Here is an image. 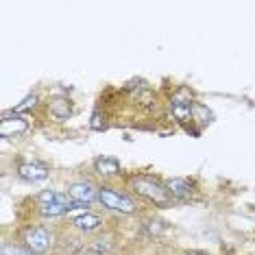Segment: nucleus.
Returning <instances> with one entry per match:
<instances>
[{"instance_id": "8", "label": "nucleus", "mask_w": 255, "mask_h": 255, "mask_svg": "<svg viewBox=\"0 0 255 255\" xmlns=\"http://www.w3.org/2000/svg\"><path fill=\"white\" fill-rule=\"evenodd\" d=\"M166 190L170 194L172 201H190L196 194V183L194 179L188 177H172V179H164Z\"/></svg>"}, {"instance_id": "10", "label": "nucleus", "mask_w": 255, "mask_h": 255, "mask_svg": "<svg viewBox=\"0 0 255 255\" xmlns=\"http://www.w3.org/2000/svg\"><path fill=\"white\" fill-rule=\"evenodd\" d=\"M46 109H48V114L53 116L55 120H68L72 116L74 112V105H72V101L68 96H61V94H57V96H50L48 98V103H46Z\"/></svg>"}, {"instance_id": "14", "label": "nucleus", "mask_w": 255, "mask_h": 255, "mask_svg": "<svg viewBox=\"0 0 255 255\" xmlns=\"http://www.w3.org/2000/svg\"><path fill=\"white\" fill-rule=\"evenodd\" d=\"M37 105H39V96L37 94H28V96H24L22 101L18 103V105L13 107V112L15 114H26V112H31V109H37Z\"/></svg>"}, {"instance_id": "2", "label": "nucleus", "mask_w": 255, "mask_h": 255, "mask_svg": "<svg viewBox=\"0 0 255 255\" xmlns=\"http://www.w3.org/2000/svg\"><path fill=\"white\" fill-rule=\"evenodd\" d=\"M98 203H101L103 210L120 214V216H135L140 212V203H137L135 196L120 188H114L109 183L98 185Z\"/></svg>"}, {"instance_id": "5", "label": "nucleus", "mask_w": 255, "mask_h": 255, "mask_svg": "<svg viewBox=\"0 0 255 255\" xmlns=\"http://www.w3.org/2000/svg\"><path fill=\"white\" fill-rule=\"evenodd\" d=\"M66 194L77 203V205L90 210V205L98 201V185H94L90 179H77L66 185Z\"/></svg>"}, {"instance_id": "3", "label": "nucleus", "mask_w": 255, "mask_h": 255, "mask_svg": "<svg viewBox=\"0 0 255 255\" xmlns=\"http://www.w3.org/2000/svg\"><path fill=\"white\" fill-rule=\"evenodd\" d=\"M20 242L33 255H46L55 247V236L46 225H26L20 231Z\"/></svg>"}, {"instance_id": "12", "label": "nucleus", "mask_w": 255, "mask_h": 255, "mask_svg": "<svg viewBox=\"0 0 255 255\" xmlns=\"http://www.w3.org/2000/svg\"><path fill=\"white\" fill-rule=\"evenodd\" d=\"M72 199L66 192H57V190H42L35 196L37 205H50V203H70Z\"/></svg>"}, {"instance_id": "7", "label": "nucleus", "mask_w": 255, "mask_h": 255, "mask_svg": "<svg viewBox=\"0 0 255 255\" xmlns=\"http://www.w3.org/2000/svg\"><path fill=\"white\" fill-rule=\"evenodd\" d=\"M15 172H18L20 179H24V181H31V183L46 181V179L50 177L48 164H44V161H37V159L18 161V166H15Z\"/></svg>"}, {"instance_id": "17", "label": "nucleus", "mask_w": 255, "mask_h": 255, "mask_svg": "<svg viewBox=\"0 0 255 255\" xmlns=\"http://www.w3.org/2000/svg\"><path fill=\"white\" fill-rule=\"evenodd\" d=\"M79 255H96V253H92V251H88V249H85V251H81Z\"/></svg>"}, {"instance_id": "13", "label": "nucleus", "mask_w": 255, "mask_h": 255, "mask_svg": "<svg viewBox=\"0 0 255 255\" xmlns=\"http://www.w3.org/2000/svg\"><path fill=\"white\" fill-rule=\"evenodd\" d=\"M0 255H33L28 249L22 245V242H9L4 240L2 247H0Z\"/></svg>"}, {"instance_id": "1", "label": "nucleus", "mask_w": 255, "mask_h": 255, "mask_svg": "<svg viewBox=\"0 0 255 255\" xmlns=\"http://www.w3.org/2000/svg\"><path fill=\"white\" fill-rule=\"evenodd\" d=\"M127 188L133 196L150 203L155 207H168L172 205V199L166 190L164 179L155 177V175H146V172H133L127 177Z\"/></svg>"}, {"instance_id": "11", "label": "nucleus", "mask_w": 255, "mask_h": 255, "mask_svg": "<svg viewBox=\"0 0 255 255\" xmlns=\"http://www.w3.org/2000/svg\"><path fill=\"white\" fill-rule=\"evenodd\" d=\"M142 229L146 231L150 238H159V236H164L168 231V223L166 220H161L159 216H148V218H144Z\"/></svg>"}, {"instance_id": "16", "label": "nucleus", "mask_w": 255, "mask_h": 255, "mask_svg": "<svg viewBox=\"0 0 255 255\" xmlns=\"http://www.w3.org/2000/svg\"><path fill=\"white\" fill-rule=\"evenodd\" d=\"M90 127L94 131H103L107 127V116L101 112V109H96L94 114H92V120H90Z\"/></svg>"}, {"instance_id": "4", "label": "nucleus", "mask_w": 255, "mask_h": 255, "mask_svg": "<svg viewBox=\"0 0 255 255\" xmlns=\"http://www.w3.org/2000/svg\"><path fill=\"white\" fill-rule=\"evenodd\" d=\"M28 129H31V123L24 116L15 114L13 109L2 112V116H0V137L2 140H18V137L26 135Z\"/></svg>"}, {"instance_id": "6", "label": "nucleus", "mask_w": 255, "mask_h": 255, "mask_svg": "<svg viewBox=\"0 0 255 255\" xmlns=\"http://www.w3.org/2000/svg\"><path fill=\"white\" fill-rule=\"evenodd\" d=\"M68 227L74 229L77 234L90 236V234H96V231H101L105 227V216H101V214H96V212H90V210L81 212L68 220Z\"/></svg>"}, {"instance_id": "15", "label": "nucleus", "mask_w": 255, "mask_h": 255, "mask_svg": "<svg viewBox=\"0 0 255 255\" xmlns=\"http://www.w3.org/2000/svg\"><path fill=\"white\" fill-rule=\"evenodd\" d=\"M214 120V116H212V112L207 109L203 103H199L196 101L194 103V123H199V125H210Z\"/></svg>"}, {"instance_id": "9", "label": "nucleus", "mask_w": 255, "mask_h": 255, "mask_svg": "<svg viewBox=\"0 0 255 255\" xmlns=\"http://www.w3.org/2000/svg\"><path fill=\"white\" fill-rule=\"evenodd\" d=\"M92 170H94V175L101 177L103 181H112V179L123 177V164L116 157H109V155H98V157L92 161Z\"/></svg>"}]
</instances>
